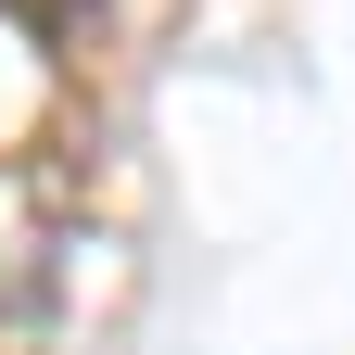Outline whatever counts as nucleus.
<instances>
[{"mask_svg":"<svg viewBox=\"0 0 355 355\" xmlns=\"http://www.w3.org/2000/svg\"><path fill=\"white\" fill-rule=\"evenodd\" d=\"M26 13H64V0H26Z\"/></svg>","mask_w":355,"mask_h":355,"instance_id":"1","label":"nucleus"}]
</instances>
